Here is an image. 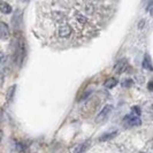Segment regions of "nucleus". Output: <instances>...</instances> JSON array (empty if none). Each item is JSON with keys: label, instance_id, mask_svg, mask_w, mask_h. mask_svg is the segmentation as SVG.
Masks as SVG:
<instances>
[{"label": "nucleus", "instance_id": "nucleus-10", "mask_svg": "<svg viewBox=\"0 0 153 153\" xmlns=\"http://www.w3.org/2000/svg\"><path fill=\"white\" fill-rule=\"evenodd\" d=\"M0 10L4 14H9L12 12V6L9 4H7V2H1L0 4Z\"/></svg>", "mask_w": 153, "mask_h": 153}, {"label": "nucleus", "instance_id": "nucleus-2", "mask_svg": "<svg viewBox=\"0 0 153 153\" xmlns=\"http://www.w3.org/2000/svg\"><path fill=\"white\" fill-rule=\"evenodd\" d=\"M123 123H124L126 127H138V126L142 124V121H140V116L139 115L130 113V114L124 116Z\"/></svg>", "mask_w": 153, "mask_h": 153}, {"label": "nucleus", "instance_id": "nucleus-14", "mask_svg": "<svg viewBox=\"0 0 153 153\" xmlns=\"http://www.w3.org/2000/svg\"><path fill=\"white\" fill-rule=\"evenodd\" d=\"M149 89H150L151 91H153V81H151V82L149 83Z\"/></svg>", "mask_w": 153, "mask_h": 153}, {"label": "nucleus", "instance_id": "nucleus-16", "mask_svg": "<svg viewBox=\"0 0 153 153\" xmlns=\"http://www.w3.org/2000/svg\"><path fill=\"white\" fill-rule=\"evenodd\" d=\"M139 153H145V152H139Z\"/></svg>", "mask_w": 153, "mask_h": 153}, {"label": "nucleus", "instance_id": "nucleus-15", "mask_svg": "<svg viewBox=\"0 0 153 153\" xmlns=\"http://www.w3.org/2000/svg\"><path fill=\"white\" fill-rule=\"evenodd\" d=\"M151 113H152V114H153V105H152V106H151Z\"/></svg>", "mask_w": 153, "mask_h": 153}, {"label": "nucleus", "instance_id": "nucleus-12", "mask_svg": "<svg viewBox=\"0 0 153 153\" xmlns=\"http://www.w3.org/2000/svg\"><path fill=\"white\" fill-rule=\"evenodd\" d=\"M16 86L15 85H13V86H10L9 89H8L7 91V101H10V100L13 99V96H14V91H15Z\"/></svg>", "mask_w": 153, "mask_h": 153}, {"label": "nucleus", "instance_id": "nucleus-8", "mask_svg": "<svg viewBox=\"0 0 153 153\" xmlns=\"http://www.w3.org/2000/svg\"><path fill=\"white\" fill-rule=\"evenodd\" d=\"M119 132H117V130H114V131H108V132H106V134H104V135H101L99 138L100 142H105V140H108V139H112V138H114L116 135H117Z\"/></svg>", "mask_w": 153, "mask_h": 153}, {"label": "nucleus", "instance_id": "nucleus-11", "mask_svg": "<svg viewBox=\"0 0 153 153\" xmlns=\"http://www.w3.org/2000/svg\"><path fill=\"white\" fill-rule=\"evenodd\" d=\"M116 84H117V81L115 79L114 77H111V78H108V79L105 81V86H106L107 89H112V88H114Z\"/></svg>", "mask_w": 153, "mask_h": 153}, {"label": "nucleus", "instance_id": "nucleus-13", "mask_svg": "<svg viewBox=\"0 0 153 153\" xmlns=\"http://www.w3.org/2000/svg\"><path fill=\"white\" fill-rule=\"evenodd\" d=\"M153 9V1L152 2H149L147 4V7H146V12H151Z\"/></svg>", "mask_w": 153, "mask_h": 153}, {"label": "nucleus", "instance_id": "nucleus-4", "mask_svg": "<svg viewBox=\"0 0 153 153\" xmlns=\"http://www.w3.org/2000/svg\"><path fill=\"white\" fill-rule=\"evenodd\" d=\"M111 111H112V106H111V105H106L105 107L102 108V111L99 113V115L97 116L96 121H97V122H101V121H104V120L108 116V114L111 113Z\"/></svg>", "mask_w": 153, "mask_h": 153}, {"label": "nucleus", "instance_id": "nucleus-9", "mask_svg": "<svg viewBox=\"0 0 153 153\" xmlns=\"http://www.w3.org/2000/svg\"><path fill=\"white\" fill-rule=\"evenodd\" d=\"M143 67H144L145 69H147V70H153L151 58H150V55H149V54H145V56H144V60H143Z\"/></svg>", "mask_w": 153, "mask_h": 153}, {"label": "nucleus", "instance_id": "nucleus-5", "mask_svg": "<svg viewBox=\"0 0 153 153\" xmlns=\"http://www.w3.org/2000/svg\"><path fill=\"white\" fill-rule=\"evenodd\" d=\"M128 68V62L126 59H122V60H120V61L116 62V65H115L114 67V70L116 73H119V74H121L123 71H126Z\"/></svg>", "mask_w": 153, "mask_h": 153}, {"label": "nucleus", "instance_id": "nucleus-1", "mask_svg": "<svg viewBox=\"0 0 153 153\" xmlns=\"http://www.w3.org/2000/svg\"><path fill=\"white\" fill-rule=\"evenodd\" d=\"M25 55V46H24V40L22 38H19L14 43V60L17 65H21L22 60Z\"/></svg>", "mask_w": 153, "mask_h": 153}, {"label": "nucleus", "instance_id": "nucleus-6", "mask_svg": "<svg viewBox=\"0 0 153 153\" xmlns=\"http://www.w3.org/2000/svg\"><path fill=\"white\" fill-rule=\"evenodd\" d=\"M88 146V143H78L70 147L69 153H83Z\"/></svg>", "mask_w": 153, "mask_h": 153}, {"label": "nucleus", "instance_id": "nucleus-7", "mask_svg": "<svg viewBox=\"0 0 153 153\" xmlns=\"http://www.w3.org/2000/svg\"><path fill=\"white\" fill-rule=\"evenodd\" d=\"M0 33H1V39L6 40L9 37V28L5 22L0 23Z\"/></svg>", "mask_w": 153, "mask_h": 153}, {"label": "nucleus", "instance_id": "nucleus-3", "mask_svg": "<svg viewBox=\"0 0 153 153\" xmlns=\"http://www.w3.org/2000/svg\"><path fill=\"white\" fill-rule=\"evenodd\" d=\"M71 33H73V28L69 24H61V25H59V28H58V35H59V37L67 38L69 36H71Z\"/></svg>", "mask_w": 153, "mask_h": 153}]
</instances>
